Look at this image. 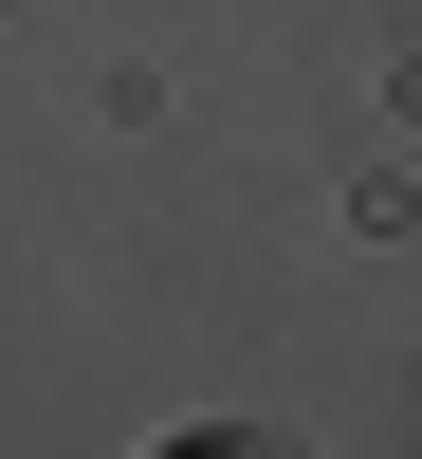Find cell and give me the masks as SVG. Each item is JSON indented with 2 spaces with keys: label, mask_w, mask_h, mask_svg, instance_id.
Returning a JSON list of instances; mask_svg holds the SVG:
<instances>
[{
  "label": "cell",
  "mask_w": 422,
  "mask_h": 459,
  "mask_svg": "<svg viewBox=\"0 0 422 459\" xmlns=\"http://www.w3.org/2000/svg\"><path fill=\"white\" fill-rule=\"evenodd\" d=\"M166 459H257V441H166Z\"/></svg>",
  "instance_id": "1"
}]
</instances>
